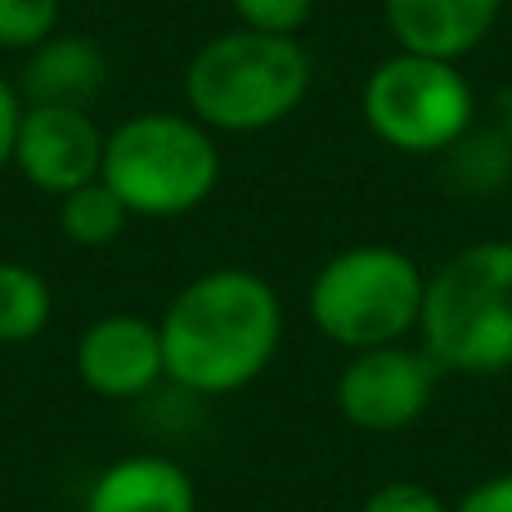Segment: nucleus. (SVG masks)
Here are the masks:
<instances>
[{
	"label": "nucleus",
	"instance_id": "11",
	"mask_svg": "<svg viewBox=\"0 0 512 512\" xmlns=\"http://www.w3.org/2000/svg\"><path fill=\"white\" fill-rule=\"evenodd\" d=\"M81 512H198V486L180 459L135 450L95 472Z\"/></svg>",
	"mask_w": 512,
	"mask_h": 512
},
{
	"label": "nucleus",
	"instance_id": "4",
	"mask_svg": "<svg viewBox=\"0 0 512 512\" xmlns=\"http://www.w3.org/2000/svg\"><path fill=\"white\" fill-rule=\"evenodd\" d=\"M221 140L198 117L149 108L104 135L99 180L122 198L131 221H180L221 189Z\"/></svg>",
	"mask_w": 512,
	"mask_h": 512
},
{
	"label": "nucleus",
	"instance_id": "6",
	"mask_svg": "<svg viewBox=\"0 0 512 512\" xmlns=\"http://www.w3.org/2000/svg\"><path fill=\"white\" fill-rule=\"evenodd\" d=\"M360 117L387 149L405 158H441L459 149L477 126V90L463 63L396 50L364 77Z\"/></svg>",
	"mask_w": 512,
	"mask_h": 512
},
{
	"label": "nucleus",
	"instance_id": "9",
	"mask_svg": "<svg viewBox=\"0 0 512 512\" xmlns=\"http://www.w3.org/2000/svg\"><path fill=\"white\" fill-rule=\"evenodd\" d=\"M72 369L99 400H144L167 382L158 319L135 310H108L90 319L72 346Z\"/></svg>",
	"mask_w": 512,
	"mask_h": 512
},
{
	"label": "nucleus",
	"instance_id": "14",
	"mask_svg": "<svg viewBox=\"0 0 512 512\" xmlns=\"http://www.w3.org/2000/svg\"><path fill=\"white\" fill-rule=\"evenodd\" d=\"M59 234L72 243V248H108L126 234L131 225V212L122 207V198L95 180V185L72 189L68 198H59Z\"/></svg>",
	"mask_w": 512,
	"mask_h": 512
},
{
	"label": "nucleus",
	"instance_id": "17",
	"mask_svg": "<svg viewBox=\"0 0 512 512\" xmlns=\"http://www.w3.org/2000/svg\"><path fill=\"white\" fill-rule=\"evenodd\" d=\"M360 512H454V504L423 481H382L364 495Z\"/></svg>",
	"mask_w": 512,
	"mask_h": 512
},
{
	"label": "nucleus",
	"instance_id": "12",
	"mask_svg": "<svg viewBox=\"0 0 512 512\" xmlns=\"http://www.w3.org/2000/svg\"><path fill=\"white\" fill-rule=\"evenodd\" d=\"M14 86L23 104L90 108L108 86V54L86 32H54L50 41L23 54V72Z\"/></svg>",
	"mask_w": 512,
	"mask_h": 512
},
{
	"label": "nucleus",
	"instance_id": "5",
	"mask_svg": "<svg viewBox=\"0 0 512 512\" xmlns=\"http://www.w3.org/2000/svg\"><path fill=\"white\" fill-rule=\"evenodd\" d=\"M427 270L396 243H351L315 270L306 319L324 342L351 351L414 342Z\"/></svg>",
	"mask_w": 512,
	"mask_h": 512
},
{
	"label": "nucleus",
	"instance_id": "19",
	"mask_svg": "<svg viewBox=\"0 0 512 512\" xmlns=\"http://www.w3.org/2000/svg\"><path fill=\"white\" fill-rule=\"evenodd\" d=\"M18 122H23V95L18 86L0 72V176L14 171V140H18Z\"/></svg>",
	"mask_w": 512,
	"mask_h": 512
},
{
	"label": "nucleus",
	"instance_id": "18",
	"mask_svg": "<svg viewBox=\"0 0 512 512\" xmlns=\"http://www.w3.org/2000/svg\"><path fill=\"white\" fill-rule=\"evenodd\" d=\"M454 512H512V468L490 472L454 499Z\"/></svg>",
	"mask_w": 512,
	"mask_h": 512
},
{
	"label": "nucleus",
	"instance_id": "7",
	"mask_svg": "<svg viewBox=\"0 0 512 512\" xmlns=\"http://www.w3.org/2000/svg\"><path fill=\"white\" fill-rule=\"evenodd\" d=\"M436 360L414 342L351 351L333 382L337 414L364 436H396L427 414L436 396Z\"/></svg>",
	"mask_w": 512,
	"mask_h": 512
},
{
	"label": "nucleus",
	"instance_id": "13",
	"mask_svg": "<svg viewBox=\"0 0 512 512\" xmlns=\"http://www.w3.org/2000/svg\"><path fill=\"white\" fill-rule=\"evenodd\" d=\"M54 288L36 265L0 261V346H27L50 328Z\"/></svg>",
	"mask_w": 512,
	"mask_h": 512
},
{
	"label": "nucleus",
	"instance_id": "20",
	"mask_svg": "<svg viewBox=\"0 0 512 512\" xmlns=\"http://www.w3.org/2000/svg\"><path fill=\"white\" fill-rule=\"evenodd\" d=\"M499 140H504V153H508V162H512V99H508V108H504V131H499Z\"/></svg>",
	"mask_w": 512,
	"mask_h": 512
},
{
	"label": "nucleus",
	"instance_id": "10",
	"mask_svg": "<svg viewBox=\"0 0 512 512\" xmlns=\"http://www.w3.org/2000/svg\"><path fill=\"white\" fill-rule=\"evenodd\" d=\"M504 0H382L396 50L432 54V59L463 63L490 41Z\"/></svg>",
	"mask_w": 512,
	"mask_h": 512
},
{
	"label": "nucleus",
	"instance_id": "8",
	"mask_svg": "<svg viewBox=\"0 0 512 512\" xmlns=\"http://www.w3.org/2000/svg\"><path fill=\"white\" fill-rule=\"evenodd\" d=\"M104 126L90 108L23 104L14 140V171L45 198H68L72 189L95 185L104 167Z\"/></svg>",
	"mask_w": 512,
	"mask_h": 512
},
{
	"label": "nucleus",
	"instance_id": "3",
	"mask_svg": "<svg viewBox=\"0 0 512 512\" xmlns=\"http://www.w3.org/2000/svg\"><path fill=\"white\" fill-rule=\"evenodd\" d=\"M418 346L441 373H512V239L463 243L427 274Z\"/></svg>",
	"mask_w": 512,
	"mask_h": 512
},
{
	"label": "nucleus",
	"instance_id": "2",
	"mask_svg": "<svg viewBox=\"0 0 512 512\" xmlns=\"http://www.w3.org/2000/svg\"><path fill=\"white\" fill-rule=\"evenodd\" d=\"M315 59L301 36L230 27L189 54L180 90L185 113L212 135H261L283 126L310 95Z\"/></svg>",
	"mask_w": 512,
	"mask_h": 512
},
{
	"label": "nucleus",
	"instance_id": "1",
	"mask_svg": "<svg viewBox=\"0 0 512 512\" xmlns=\"http://www.w3.org/2000/svg\"><path fill=\"white\" fill-rule=\"evenodd\" d=\"M167 382L185 396L221 400L248 391L283 346V297L248 265L203 270L158 315Z\"/></svg>",
	"mask_w": 512,
	"mask_h": 512
},
{
	"label": "nucleus",
	"instance_id": "16",
	"mask_svg": "<svg viewBox=\"0 0 512 512\" xmlns=\"http://www.w3.org/2000/svg\"><path fill=\"white\" fill-rule=\"evenodd\" d=\"M234 14V27L274 36H301V27L315 18V0H225Z\"/></svg>",
	"mask_w": 512,
	"mask_h": 512
},
{
	"label": "nucleus",
	"instance_id": "15",
	"mask_svg": "<svg viewBox=\"0 0 512 512\" xmlns=\"http://www.w3.org/2000/svg\"><path fill=\"white\" fill-rule=\"evenodd\" d=\"M59 32V0H0V50L27 54Z\"/></svg>",
	"mask_w": 512,
	"mask_h": 512
}]
</instances>
